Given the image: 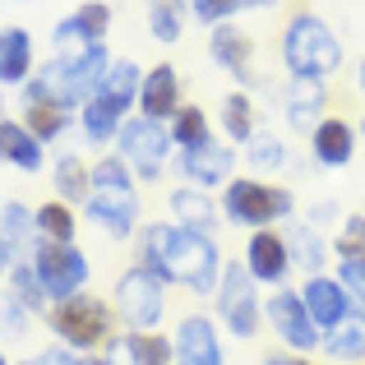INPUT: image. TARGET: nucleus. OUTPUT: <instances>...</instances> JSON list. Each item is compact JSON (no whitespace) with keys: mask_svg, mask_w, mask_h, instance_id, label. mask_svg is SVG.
<instances>
[{"mask_svg":"<svg viewBox=\"0 0 365 365\" xmlns=\"http://www.w3.org/2000/svg\"><path fill=\"white\" fill-rule=\"evenodd\" d=\"M134 264H143L148 273H158L162 282H176L195 296H213L217 282H222V250H217L213 236L185 232L176 222H143L139 227V250H134Z\"/></svg>","mask_w":365,"mask_h":365,"instance_id":"1","label":"nucleus"},{"mask_svg":"<svg viewBox=\"0 0 365 365\" xmlns=\"http://www.w3.org/2000/svg\"><path fill=\"white\" fill-rule=\"evenodd\" d=\"M277 51H282V70L287 79H314L329 83L342 74L347 65V51H342V37L333 33V24L314 9H296L282 24V37H277Z\"/></svg>","mask_w":365,"mask_h":365,"instance_id":"2","label":"nucleus"},{"mask_svg":"<svg viewBox=\"0 0 365 365\" xmlns=\"http://www.w3.org/2000/svg\"><path fill=\"white\" fill-rule=\"evenodd\" d=\"M296 213V195L277 180H259V176H232L222 185V217L232 227L245 232H264L277 227Z\"/></svg>","mask_w":365,"mask_h":365,"instance_id":"3","label":"nucleus"},{"mask_svg":"<svg viewBox=\"0 0 365 365\" xmlns=\"http://www.w3.org/2000/svg\"><path fill=\"white\" fill-rule=\"evenodd\" d=\"M46 324H51V333L61 338V347L70 351H93V347H107V338L116 333V310H111V301H102V296H70V301H56L51 310H46Z\"/></svg>","mask_w":365,"mask_h":365,"instance_id":"4","label":"nucleus"},{"mask_svg":"<svg viewBox=\"0 0 365 365\" xmlns=\"http://www.w3.org/2000/svg\"><path fill=\"white\" fill-rule=\"evenodd\" d=\"M111 310L125 329L134 333H153L167 319V282L158 273H148L143 264H130L116 277V292H111Z\"/></svg>","mask_w":365,"mask_h":365,"instance_id":"5","label":"nucleus"},{"mask_svg":"<svg viewBox=\"0 0 365 365\" xmlns=\"http://www.w3.org/2000/svg\"><path fill=\"white\" fill-rule=\"evenodd\" d=\"M213 310L227 324L232 338H241V342L259 338V329H264V301H259V282L250 277V268L241 259L222 268V282L213 292Z\"/></svg>","mask_w":365,"mask_h":365,"instance_id":"6","label":"nucleus"},{"mask_svg":"<svg viewBox=\"0 0 365 365\" xmlns=\"http://www.w3.org/2000/svg\"><path fill=\"white\" fill-rule=\"evenodd\" d=\"M116 158L134 171V180H158L171 158V130L162 120L130 116L116 134Z\"/></svg>","mask_w":365,"mask_h":365,"instance_id":"7","label":"nucleus"},{"mask_svg":"<svg viewBox=\"0 0 365 365\" xmlns=\"http://www.w3.org/2000/svg\"><path fill=\"white\" fill-rule=\"evenodd\" d=\"M264 324L273 329V338L282 342V351H296V356H314L324 347V333L314 329L310 310H305L301 292L296 287H277L264 301Z\"/></svg>","mask_w":365,"mask_h":365,"instance_id":"8","label":"nucleus"},{"mask_svg":"<svg viewBox=\"0 0 365 365\" xmlns=\"http://www.w3.org/2000/svg\"><path fill=\"white\" fill-rule=\"evenodd\" d=\"M33 268L37 282H42L46 301H70L88 287V255L79 245H56V241H33Z\"/></svg>","mask_w":365,"mask_h":365,"instance_id":"9","label":"nucleus"},{"mask_svg":"<svg viewBox=\"0 0 365 365\" xmlns=\"http://www.w3.org/2000/svg\"><path fill=\"white\" fill-rule=\"evenodd\" d=\"M83 213L98 232H107L111 241H125L139 227V195L134 185H107V190H88L83 199Z\"/></svg>","mask_w":365,"mask_h":365,"instance_id":"10","label":"nucleus"},{"mask_svg":"<svg viewBox=\"0 0 365 365\" xmlns=\"http://www.w3.org/2000/svg\"><path fill=\"white\" fill-rule=\"evenodd\" d=\"M102 365H176V347H171L167 333H111L107 347H102Z\"/></svg>","mask_w":365,"mask_h":365,"instance_id":"11","label":"nucleus"},{"mask_svg":"<svg viewBox=\"0 0 365 365\" xmlns=\"http://www.w3.org/2000/svg\"><path fill=\"white\" fill-rule=\"evenodd\" d=\"M176 167H180V176H185V185L217 190V185H227L232 171H236V148L227 139H208V143H199V148L180 153Z\"/></svg>","mask_w":365,"mask_h":365,"instance_id":"12","label":"nucleus"},{"mask_svg":"<svg viewBox=\"0 0 365 365\" xmlns=\"http://www.w3.org/2000/svg\"><path fill=\"white\" fill-rule=\"evenodd\" d=\"M296 292H301V301H305V310H310V319H314L319 333H333L351 314V296L333 273H310Z\"/></svg>","mask_w":365,"mask_h":365,"instance_id":"13","label":"nucleus"},{"mask_svg":"<svg viewBox=\"0 0 365 365\" xmlns=\"http://www.w3.org/2000/svg\"><path fill=\"white\" fill-rule=\"evenodd\" d=\"M176 365H227V351H222V333L208 314H185L176 324Z\"/></svg>","mask_w":365,"mask_h":365,"instance_id":"14","label":"nucleus"},{"mask_svg":"<svg viewBox=\"0 0 365 365\" xmlns=\"http://www.w3.org/2000/svg\"><path fill=\"white\" fill-rule=\"evenodd\" d=\"M241 264L250 268V277L264 287H277L287 282V273H292V250H287V236L277 232V227H264V232H250V245H245V259Z\"/></svg>","mask_w":365,"mask_h":365,"instance_id":"15","label":"nucleus"},{"mask_svg":"<svg viewBox=\"0 0 365 365\" xmlns=\"http://www.w3.org/2000/svg\"><path fill=\"white\" fill-rule=\"evenodd\" d=\"M185 107L180 102V74H176V65H148L143 70V83H139V116H148V120H162V125H171V116Z\"/></svg>","mask_w":365,"mask_h":365,"instance_id":"16","label":"nucleus"},{"mask_svg":"<svg viewBox=\"0 0 365 365\" xmlns=\"http://www.w3.org/2000/svg\"><path fill=\"white\" fill-rule=\"evenodd\" d=\"M356 139H361V130L347 116H324L310 130V158L319 167H347L356 158Z\"/></svg>","mask_w":365,"mask_h":365,"instance_id":"17","label":"nucleus"},{"mask_svg":"<svg viewBox=\"0 0 365 365\" xmlns=\"http://www.w3.org/2000/svg\"><path fill=\"white\" fill-rule=\"evenodd\" d=\"M167 208H171V222L185 227V232H199V236H213L217 222H222V204H213V195L195 185H176Z\"/></svg>","mask_w":365,"mask_h":365,"instance_id":"18","label":"nucleus"},{"mask_svg":"<svg viewBox=\"0 0 365 365\" xmlns=\"http://www.w3.org/2000/svg\"><path fill=\"white\" fill-rule=\"evenodd\" d=\"M208 56L213 65H222L236 83H250V61H255V37L236 24H217L208 28Z\"/></svg>","mask_w":365,"mask_h":365,"instance_id":"19","label":"nucleus"},{"mask_svg":"<svg viewBox=\"0 0 365 365\" xmlns=\"http://www.w3.org/2000/svg\"><path fill=\"white\" fill-rule=\"evenodd\" d=\"M329 83H314V79H287V93H282V116L292 130L310 134L314 125L329 116Z\"/></svg>","mask_w":365,"mask_h":365,"instance_id":"20","label":"nucleus"},{"mask_svg":"<svg viewBox=\"0 0 365 365\" xmlns=\"http://www.w3.org/2000/svg\"><path fill=\"white\" fill-rule=\"evenodd\" d=\"M139 83H143V74H139V65H134V61H111L93 98L111 102L120 116H130V107H139Z\"/></svg>","mask_w":365,"mask_h":365,"instance_id":"21","label":"nucleus"},{"mask_svg":"<svg viewBox=\"0 0 365 365\" xmlns=\"http://www.w3.org/2000/svg\"><path fill=\"white\" fill-rule=\"evenodd\" d=\"M324 356L338 365H361L365 361V310L351 305V314L333 333H324Z\"/></svg>","mask_w":365,"mask_h":365,"instance_id":"22","label":"nucleus"},{"mask_svg":"<svg viewBox=\"0 0 365 365\" xmlns=\"http://www.w3.org/2000/svg\"><path fill=\"white\" fill-rule=\"evenodd\" d=\"M0 162H9L19 171H42L46 148L42 139H33L24 130V120H0Z\"/></svg>","mask_w":365,"mask_h":365,"instance_id":"23","label":"nucleus"},{"mask_svg":"<svg viewBox=\"0 0 365 365\" xmlns=\"http://www.w3.org/2000/svg\"><path fill=\"white\" fill-rule=\"evenodd\" d=\"M282 236H287V250H292V264L305 268V277H310V273H324V264H329V255H333L329 236L314 232L310 222H292Z\"/></svg>","mask_w":365,"mask_h":365,"instance_id":"24","label":"nucleus"},{"mask_svg":"<svg viewBox=\"0 0 365 365\" xmlns=\"http://www.w3.org/2000/svg\"><path fill=\"white\" fill-rule=\"evenodd\" d=\"M33 79V37L28 28L0 33V83H28Z\"/></svg>","mask_w":365,"mask_h":365,"instance_id":"25","label":"nucleus"},{"mask_svg":"<svg viewBox=\"0 0 365 365\" xmlns=\"http://www.w3.org/2000/svg\"><path fill=\"white\" fill-rule=\"evenodd\" d=\"M130 120V116H120L111 102H102V98H88L79 107V130H83V139L93 143V148H102V143H116V134H120V125Z\"/></svg>","mask_w":365,"mask_h":365,"instance_id":"26","label":"nucleus"},{"mask_svg":"<svg viewBox=\"0 0 365 365\" xmlns=\"http://www.w3.org/2000/svg\"><path fill=\"white\" fill-rule=\"evenodd\" d=\"M185 19H190V0H148V33L153 42L176 46L185 37Z\"/></svg>","mask_w":365,"mask_h":365,"instance_id":"27","label":"nucleus"},{"mask_svg":"<svg viewBox=\"0 0 365 365\" xmlns=\"http://www.w3.org/2000/svg\"><path fill=\"white\" fill-rule=\"evenodd\" d=\"M37 217V241H56V245H74V232H79V217L65 199H46L42 208H33Z\"/></svg>","mask_w":365,"mask_h":365,"instance_id":"28","label":"nucleus"},{"mask_svg":"<svg viewBox=\"0 0 365 365\" xmlns=\"http://www.w3.org/2000/svg\"><path fill=\"white\" fill-rule=\"evenodd\" d=\"M217 120H222V134H227L232 143H241V148L259 134V116H255V102H250V93H232V98H222Z\"/></svg>","mask_w":365,"mask_h":365,"instance_id":"29","label":"nucleus"},{"mask_svg":"<svg viewBox=\"0 0 365 365\" xmlns=\"http://www.w3.org/2000/svg\"><path fill=\"white\" fill-rule=\"evenodd\" d=\"M167 130H171V148H176V153H190V148H199V143L213 139V130H208V111L195 107V102H185V107L171 116Z\"/></svg>","mask_w":365,"mask_h":365,"instance_id":"30","label":"nucleus"},{"mask_svg":"<svg viewBox=\"0 0 365 365\" xmlns=\"http://www.w3.org/2000/svg\"><path fill=\"white\" fill-rule=\"evenodd\" d=\"M24 130L33 134V139H61L65 130H70V111L51 107V102H37V98H24Z\"/></svg>","mask_w":365,"mask_h":365,"instance_id":"31","label":"nucleus"},{"mask_svg":"<svg viewBox=\"0 0 365 365\" xmlns=\"http://www.w3.org/2000/svg\"><path fill=\"white\" fill-rule=\"evenodd\" d=\"M56 199H65V204H79L83 208V199H88V190H93V180H88V167H83L74 153H65L61 162H56Z\"/></svg>","mask_w":365,"mask_h":365,"instance_id":"32","label":"nucleus"},{"mask_svg":"<svg viewBox=\"0 0 365 365\" xmlns=\"http://www.w3.org/2000/svg\"><path fill=\"white\" fill-rule=\"evenodd\" d=\"M65 28H74V33L83 37V42H107V28H111V5L107 0H83L74 14L61 19Z\"/></svg>","mask_w":365,"mask_h":365,"instance_id":"33","label":"nucleus"},{"mask_svg":"<svg viewBox=\"0 0 365 365\" xmlns=\"http://www.w3.org/2000/svg\"><path fill=\"white\" fill-rule=\"evenodd\" d=\"M273 5L277 0H190V14L204 28H217V24H232L245 9H273Z\"/></svg>","mask_w":365,"mask_h":365,"instance_id":"34","label":"nucleus"},{"mask_svg":"<svg viewBox=\"0 0 365 365\" xmlns=\"http://www.w3.org/2000/svg\"><path fill=\"white\" fill-rule=\"evenodd\" d=\"M287 158H292V153H287V139H277V134H268V130H259L255 139L245 143V162L255 171H282Z\"/></svg>","mask_w":365,"mask_h":365,"instance_id":"35","label":"nucleus"},{"mask_svg":"<svg viewBox=\"0 0 365 365\" xmlns=\"http://www.w3.org/2000/svg\"><path fill=\"white\" fill-rule=\"evenodd\" d=\"M333 259H361L365 255V213H347L338 222V232L329 236Z\"/></svg>","mask_w":365,"mask_h":365,"instance_id":"36","label":"nucleus"},{"mask_svg":"<svg viewBox=\"0 0 365 365\" xmlns=\"http://www.w3.org/2000/svg\"><path fill=\"white\" fill-rule=\"evenodd\" d=\"M9 282H14V296L28 305V310H42V305H46V292H42V282H37L33 259H24V264L9 268Z\"/></svg>","mask_w":365,"mask_h":365,"instance_id":"37","label":"nucleus"},{"mask_svg":"<svg viewBox=\"0 0 365 365\" xmlns=\"http://www.w3.org/2000/svg\"><path fill=\"white\" fill-rule=\"evenodd\" d=\"M33 208H24V204H5V213H0V232L9 236V245H28V236L37 241V217H28Z\"/></svg>","mask_w":365,"mask_h":365,"instance_id":"38","label":"nucleus"},{"mask_svg":"<svg viewBox=\"0 0 365 365\" xmlns=\"http://www.w3.org/2000/svg\"><path fill=\"white\" fill-rule=\"evenodd\" d=\"M88 180H93V190H107V185H134V171L125 167L116 153H107V158H98V162L88 167Z\"/></svg>","mask_w":365,"mask_h":365,"instance_id":"39","label":"nucleus"},{"mask_svg":"<svg viewBox=\"0 0 365 365\" xmlns=\"http://www.w3.org/2000/svg\"><path fill=\"white\" fill-rule=\"evenodd\" d=\"M333 277H338V282L347 287L351 305H361V310H365V255H361V259H338Z\"/></svg>","mask_w":365,"mask_h":365,"instance_id":"40","label":"nucleus"},{"mask_svg":"<svg viewBox=\"0 0 365 365\" xmlns=\"http://www.w3.org/2000/svg\"><path fill=\"white\" fill-rule=\"evenodd\" d=\"M305 222L314 227V232H338V222H342V208L333 204V199H319V204H310V213H305Z\"/></svg>","mask_w":365,"mask_h":365,"instance_id":"41","label":"nucleus"},{"mask_svg":"<svg viewBox=\"0 0 365 365\" xmlns=\"http://www.w3.org/2000/svg\"><path fill=\"white\" fill-rule=\"evenodd\" d=\"M83 356H74V351L70 347H51V351H42V361H37V365H79Z\"/></svg>","mask_w":365,"mask_h":365,"instance_id":"42","label":"nucleus"},{"mask_svg":"<svg viewBox=\"0 0 365 365\" xmlns=\"http://www.w3.org/2000/svg\"><path fill=\"white\" fill-rule=\"evenodd\" d=\"M268 365H319V361H310V356H296V351H277V356H264Z\"/></svg>","mask_w":365,"mask_h":365,"instance_id":"43","label":"nucleus"},{"mask_svg":"<svg viewBox=\"0 0 365 365\" xmlns=\"http://www.w3.org/2000/svg\"><path fill=\"white\" fill-rule=\"evenodd\" d=\"M9 250H14V245H9V236L0 232V273H9V268H14V264H9Z\"/></svg>","mask_w":365,"mask_h":365,"instance_id":"44","label":"nucleus"},{"mask_svg":"<svg viewBox=\"0 0 365 365\" xmlns=\"http://www.w3.org/2000/svg\"><path fill=\"white\" fill-rule=\"evenodd\" d=\"M356 93H361V102H365V56H361V65H356Z\"/></svg>","mask_w":365,"mask_h":365,"instance_id":"45","label":"nucleus"},{"mask_svg":"<svg viewBox=\"0 0 365 365\" xmlns=\"http://www.w3.org/2000/svg\"><path fill=\"white\" fill-rule=\"evenodd\" d=\"M79 365H102V361H88V356H83V361H79Z\"/></svg>","mask_w":365,"mask_h":365,"instance_id":"46","label":"nucleus"},{"mask_svg":"<svg viewBox=\"0 0 365 365\" xmlns=\"http://www.w3.org/2000/svg\"><path fill=\"white\" fill-rule=\"evenodd\" d=\"M0 120H5V98H0Z\"/></svg>","mask_w":365,"mask_h":365,"instance_id":"47","label":"nucleus"},{"mask_svg":"<svg viewBox=\"0 0 365 365\" xmlns=\"http://www.w3.org/2000/svg\"><path fill=\"white\" fill-rule=\"evenodd\" d=\"M361 139H365V120H361Z\"/></svg>","mask_w":365,"mask_h":365,"instance_id":"48","label":"nucleus"},{"mask_svg":"<svg viewBox=\"0 0 365 365\" xmlns=\"http://www.w3.org/2000/svg\"><path fill=\"white\" fill-rule=\"evenodd\" d=\"M24 365H37V361H24Z\"/></svg>","mask_w":365,"mask_h":365,"instance_id":"49","label":"nucleus"},{"mask_svg":"<svg viewBox=\"0 0 365 365\" xmlns=\"http://www.w3.org/2000/svg\"><path fill=\"white\" fill-rule=\"evenodd\" d=\"M0 365H5V356H0Z\"/></svg>","mask_w":365,"mask_h":365,"instance_id":"50","label":"nucleus"},{"mask_svg":"<svg viewBox=\"0 0 365 365\" xmlns=\"http://www.w3.org/2000/svg\"><path fill=\"white\" fill-rule=\"evenodd\" d=\"M259 365H268V361H259Z\"/></svg>","mask_w":365,"mask_h":365,"instance_id":"51","label":"nucleus"}]
</instances>
